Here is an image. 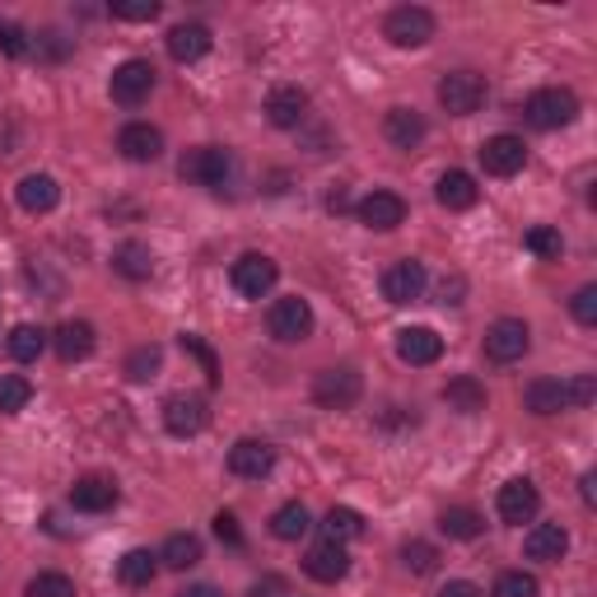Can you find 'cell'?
Returning a JSON list of instances; mask_svg holds the SVG:
<instances>
[{"mask_svg": "<svg viewBox=\"0 0 597 597\" xmlns=\"http://www.w3.org/2000/svg\"><path fill=\"white\" fill-rule=\"evenodd\" d=\"M383 38L393 47H425L434 38V14L425 5H397L383 20Z\"/></svg>", "mask_w": 597, "mask_h": 597, "instance_id": "cell-5", "label": "cell"}, {"mask_svg": "<svg viewBox=\"0 0 597 597\" xmlns=\"http://www.w3.org/2000/svg\"><path fill=\"white\" fill-rule=\"evenodd\" d=\"M523 117H528L537 131H560L578 117V98L570 90H537L528 103H523Z\"/></svg>", "mask_w": 597, "mask_h": 597, "instance_id": "cell-3", "label": "cell"}, {"mask_svg": "<svg viewBox=\"0 0 597 597\" xmlns=\"http://www.w3.org/2000/svg\"><path fill=\"white\" fill-rule=\"evenodd\" d=\"M434 197H438V206H444V210H471V206H477V197H481V187H477V178H471V173L448 168L444 178H438Z\"/></svg>", "mask_w": 597, "mask_h": 597, "instance_id": "cell-23", "label": "cell"}, {"mask_svg": "<svg viewBox=\"0 0 597 597\" xmlns=\"http://www.w3.org/2000/svg\"><path fill=\"white\" fill-rule=\"evenodd\" d=\"M206 425H210L206 397H197V393H173V397L164 401V430H168V434L191 438V434H201Z\"/></svg>", "mask_w": 597, "mask_h": 597, "instance_id": "cell-7", "label": "cell"}, {"mask_svg": "<svg viewBox=\"0 0 597 597\" xmlns=\"http://www.w3.org/2000/svg\"><path fill=\"white\" fill-rule=\"evenodd\" d=\"M215 537L230 541V547H243V528H238V518L230 514V508H220L215 514Z\"/></svg>", "mask_w": 597, "mask_h": 597, "instance_id": "cell-46", "label": "cell"}, {"mask_svg": "<svg viewBox=\"0 0 597 597\" xmlns=\"http://www.w3.org/2000/svg\"><path fill=\"white\" fill-rule=\"evenodd\" d=\"M308 528H313V518H308V508L298 504V500L280 504L276 514H271V532H276L280 541H298V537H308Z\"/></svg>", "mask_w": 597, "mask_h": 597, "instance_id": "cell-31", "label": "cell"}, {"mask_svg": "<svg viewBox=\"0 0 597 597\" xmlns=\"http://www.w3.org/2000/svg\"><path fill=\"white\" fill-rule=\"evenodd\" d=\"M113 20H127V24H150L160 20V0H113Z\"/></svg>", "mask_w": 597, "mask_h": 597, "instance_id": "cell-39", "label": "cell"}, {"mask_svg": "<svg viewBox=\"0 0 597 597\" xmlns=\"http://www.w3.org/2000/svg\"><path fill=\"white\" fill-rule=\"evenodd\" d=\"M570 313H574V323H584V327H597V285H584V290H574V298H570Z\"/></svg>", "mask_w": 597, "mask_h": 597, "instance_id": "cell-44", "label": "cell"}, {"mask_svg": "<svg viewBox=\"0 0 597 597\" xmlns=\"http://www.w3.org/2000/svg\"><path fill=\"white\" fill-rule=\"evenodd\" d=\"M160 360H164L160 346H140V350H131V355H127V378H131V383H150L154 368H160Z\"/></svg>", "mask_w": 597, "mask_h": 597, "instance_id": "cell-38", "label": "cell"}, {"mask_svg": "<svg viewBox=\"0 0 597 597\" xmlns=\"http://www.w3.org/2000/svg\"><path fill=\"white\" fill-rule=\"evenodd\" d=\"M24 597H75V584L66 574H38V578H28Z\"/></svg>", "mask_w": 597, "mask_h": 597, "instance_id": "cell-41", "label": "cell"}, {"mask_svg": "<svg viewBox=\"0 0 597 597\" xmlns=\"http://www.w3.org/2000/svg\"><path fill=\"white\" fill-rule=\"evenodd\" d=\"M401 565H407L411 574H434L438 570V551L430 547V541H407V547H401Z\"/></svg>", "mask_w": 597, "mask_h": 597, "instance_id": "cell-40", "label": "cell"}, {"mask_svg": "<svg viewBox=\"0 0 597 597\" xmlns=\"http://www.w3.org/2000/svg\"><path fill=\"white\" fill-rule=\"evenodd\" d=\"M10 360H20V364H33V360H38L43 355V350H47V331L43 327H33V323H20V327H14L10 331Z\"/></svg>", "mask_w": 597, "mask_h": 597, "instance_id": "cell-34", "label": "cell"}, {"mask_svg": "<svg viewBox=\"0 0 597 597\" xmlns=\"http://www.w3.org/2000/svg\"><path fill=\"white\" fill-rule=\"evenodd\" d=\"M355 215H360L364 230L388 234V230H397V224L407 220V201H401L397 191H368V197L355 206Z\"/></svg>", "mask_w": 597, "mask_h": 597, "instance_id": "cell-15", "label": "cell"}, {"mask_svg": "<svg viewBox=\"0 0 597 597\" xmlns=\"http://www.w3.org/2000/svg\"><path fill=\"white\" fill-rule=\"evenodd\" d=\"M383 136H388L397 150H415L420 140H425V117H420L415 108H393L388 117H383Z\"/></svg>", "mask_w": 597, "mask_h": 597, "instance_id": "cell-26", "label": "cell"}, {"mask_svg": "<svg viewBox=\"0 0 597 597\" xmlns=\"http://www.w3.org/2000/svg\"><path fill=\"white\" fill-rule=\"evenodd\" d=\"M113 271L127 276V280H150V271H154V253L145 248V243H121V248L113 253Z\"/></svg>", "mask_w": 597, "mask_h": 597, "instance_id": "cell-30", "label": "cell"}, {"mask_svg": "<svg viewBox=\"0 0 597 597\" xmlns=\"http://www.w3.org/2000/svg\"><path fill=\"white\" fill-rule=\"evenodd\" d=\"M178 173L187 183H197V187H224L234 178V154L220 150V145H197V150L183 154Z\"/></svg>", "mask_w": 597, "mask_h": 597, "instance_id": "cell-1", "label": "cell"}, {"mask_svg": "<svg viewBox=\"0 0 597 597\" xmlns=\"http://www.w3.org/2000/svg\"><path fill=\"white\" fill-rule=\"evenodd\" d=\"M304 117H308V94L298 90V84H276V90L267 94V121L271 127L294 131Z\"/></svg>", "mask_w": 597, "mask_h": 597, "instance_id": "cell-17", "label": "cell"}, {"mask_svg": "<svg viewBox=\"0 0 597 597\" xmlns=\"http://www.w3.org/2000/svg\"><path fill=\"white\" fill-rule=\"evenodd\" d=\"M578 485H584V504H593V485H597L593 471H584V481H578Z\"/></svg>", "mask_w": 597, "mask_h": 597, "instance_id": "cell-51", "label": "cell"}, {"mask_svg": "<svg viewBox=\"0 0 597 597\" xmlns=\"http://www.w3.org/2000/svg\"><path fill=\"white\" fill-rule=\"evenodd\" d=\"M70 504H75L80 514H108V508L117 504V481H108V477H80L75 485H70Z\"/></svg>", "mask_w": 597, "mask_h": 597, "instance_id": "cell-20", "label": "cell"}, {"mask_svg": "<svg viewBox=\"0 0 597 597\" xmlns=\"http://www.w3.org/2000/svg\"><path fill=\"white\" fill-rule=\"evenodd\" d=\"M210 28L206 24H178V28H168V57L173 61H183V66H191V61H201L206 51H210Z\"/></svg>", "mask_w": 597, "mask_h": 597, "instance_id": "cell-24", "label": "cell"}, {"mask_svg": "<svg viewBox=\"0 0 597 597\" xmlns=\"http://www.w3.org/2000/svg\"><path fill=\"white\" fill-rule=\"evenodd\" d=\"M495 597H537V578L523 570H508L495 578Z\"/></svg>", "mask_w": 597, "mask_h": 597, "instance_id": "cell-42", "label": "cell"}, {"mask_svg": "<svg viewBox=\"0 0 597 597\" xmlns=\"http://www.w3.org/2000/svg\"><path fill=\"white\" fill-rule=\"evenodd\" d=\"M304 574L318 578V584H337V578L350 574V555L341 541H318L308 555H304Z\"/></svg>", "mask_w": 597, "mask_h": 597, "instance_id": "cell-19", "label": "cell"}, {"mask_svg": "<svg viewBox=\"0 0 597 597\" xmlns=\"http://www.w3.org/2000/svg\"><path fill=\"white\" fill-rule=\"evenodd\" d=\"M565 393H570V407H574V411H578V407H593L597 383H593V374H574V378L565 383Z\"/></svg>", "mask_w": 597, "mask_h": 597, "instance_id": "cell-45", "label": "cell"}, {"mask_svg": "<svg viewBox=\"0 0 597 597\" xmlns=\"http://www.w3.org/2000/svg\"><path fill=\"white\" fill-rule=\"evenodd\" d=\"M323 528H327V541H355L364 532V518L355 514V508H346V504H331L327 518H323Z\"/></svg>", "mask_w": 597, "mask_h": 597, "instance_id": "cell-35", "label": "cell"}, {"mask_svg": "<svg viewBox=\"0 0 597 597\" xmlns=\"http://www.w3.org/2000/svg\"><path fill=\"white\" fill-rule=\"evenodd\" d=\"M51 346H57V355H61L66 364H75V360H90V355H94L98 337H94L90 323H61L57 331H51Z\"/></svg>", "mask_w": 597, "mask_h": 597, "instance_id": "cell-22", "label": "cell"}, {"mask_svg": "<svg viewBox=\"0 0 597 597\" xmlns=\"http://www.w3.org/2000/svg\"><path fill=\"white\" fill-rule=\"evenodd\" d=\"M271 467H276V448L267 444V438H238V444L230 448V471L243 477V481L271 477Z\"/></svg>", "mask_w": 597, "mask_h": 597, "instance_id": "cell-16", "label": "cell"}, {"mask_svg": "<svg viewBox=\"0 0 597 597\" xmlns=\"http://www.w3.org/2000/svg\"><path fill=\"white\" fill-rule=\"evenodd\" d=\"M267 327H271V337L276 341H304L308 331H313V308H308V298H276L271 313H267Z\"/></svg>", "mask_w": 597, "mask_h": 597, "instance_id": "cell-9", "label": "cell"}, {"mask_svg": "<svg viewBox=\"0 0 597 597\" xmlns=\"http://www.w3.org/2000/svg\"><path fill=\"white\" fill-rule=\"evenodd\" d=\"M523 248L541 261H555L565 253V238H560V230H551V224H537V230H528V238H523Z\"/></svg>", "mask_w": 597, "mask_h": 597, "instance_id": "cell-37", "label": "cell"}, {"mask_svg": "<svg viewBox=\"0 0 597 597\" xmlns=\"http://www.w3.org/2000/svg\"><path fill=\"white\" fill-rule=\"evenodd\" d=\"M14 197H20V206L28 210V215H47V210H57L61 187H57L51 173H28V178L14 187Z\"/></svg>", "mask_w": 597, "mask_h": 597, "instance_id": "cell-21", "label": "cell"}, {"mask_svg": "<svg viewBox=\"0 0 597 597\" xmlns=\"http://www.w3.org/2000/svg\"><path fill=\"white\" fill-rule=\"evenodd\" d=\"M285 593H290V588H285V578H280V574H267L261 584H253L248 597H285Z\"/></svg>", "mask_w": 597, "mask_h": 597, "instance_id": "cell-48", "label": "cell"}, {"mask_svg": "<svg viewBox=\"0 0 597 597\" xmlns=\"http://www.w3.org/2000/svg\"><path fill=\"white\" fill-rule=\"evenodd\" d=\"M178 597H220V588H210V584H191V588H183Z\"/></svg>", "mask_w": 597, "mask_h": 597, "instance_id": "cell-50", "label": "cell"}, {"mask_svg": "<svg viewBox=\"0 0 597 597\" xmlns=\"http://www.w3.org/2000/svg\"><path fill=\"white\" fill-rule=\"evenodd\" d=\"M360 393H364V378H360L350 364H341V368H323V374L313 378V401H318V407H327V411L355 407Z\"/></svg>", "mask_w": 597, "mask_h": 597, "instance_id": "cell-4", "label": "cell"}, {"mask_svg": "<svg viewBox=\"0 0 597 597\" xmlns=\"http://www.w3.org/2000/svg\"><path fill=\"white\" fill-rule=\"evenodd\" d=\"M0 51H5V57H28L33 51V43H28V33L20 28V24H10V20H0Z\"/></svg>", "mask_w": 597, "mask_h": 597, "instance_id": "cell-43", "label": "cell"}, {"mask_svg": "<svg viewBox=\"0 0 597 597\" xmlns=\"http://www.w3.org/2000/svg\"><path fill=\"white\" fill-rule=\"evenodd\" d=\"M523 551H528V560H560L570 551V532L560 528V523H537V528L528 532V541H523Z\"/></svg>", "mask_w": 597, "mask_h": 597, "instance_id": "cell-27", "label": "cell"}, {"mask_svg": "<svg viewBox=\"0 0 597 597\" xmlns=\"http://www.w3.org/2000/svg\"><path fill=\"white\" fill-rule=\"evenodd\" d=\"M230 280H234V290H238L243 298H261V294H271V290H276L280 267H276L271 257H261V253H243V257L234 261Z\"/></svg>", "mask_w": 597, "mask_h": 597, "instance_id": "cell-8", "label": "cell"}, {"mask_svg": "<svg viewBox=\"0 0 597 597\" xmlns=\"http://www.w3.org/2000/svg\"><path fill=\"white\" fill-rule=\"evenodd\" d=\"M425 285H430V276H425V267L420 261H411V257H401V261H393L388 271H383V298L388 304H415L420 294H425Z\"/></svg>", "mask_w": 597, "mask_h": 597, "instance_id": "cell-11", "label": "cell"}, {"mask_svg": "<svg viewBox=\"0 0 597 597\" xmlns=\"http://www.w3.org/2000/svg\"><path fill=\"white\" fill-rule=\"evenodd\" d=\"M523 401H528L532 415H560V411H570V393H565V383H560V378H532L528 388H523Z\"/></svg>", "mask_w": 597, "mask_h": 597, "instance_id": "cell-25", "label": "cell"}, {"mask_svg": "<svg viewBox=\"0 0 597 597\" xmlns=\"http://www.w3.org/2000/svg\"><path fill=\"white\" fill-rule=\"evenodd\" d=\"M154 574H160V555L154 551H145V547H136V551H127L117 560V578L127 588H145V584H154Z\"/></svg>", "mask_w": 597, "mask_h": 597, "instance_id": "cell-28", "label": "cell"}, {"mask_svg": "<svg viewBox=\"0 0 597 597\" xmlns=\"http://www.w3.org/2000/svg\"><path fill=\"white\" fill-rule=\"evenodd\" d=\"M444 355V337L434 327H401L397 331V360L401 364H434Z\"/></svg>", "mask_w": 597, "mask_h": 597, "instance_id": "cell-18", "label": "cell"}, {"mask_svg": "<svg viewBox=\"0 0 597 597\" xmlns=\"http://www.w3.org/2000/svg\"><path fill=\"white\" fill-rule=\"evenodd\" d=\"M150 90H154V66L150 61L131 57L113 70V103H121V108H140V103L150 98Z\"/></svg>", "mask_w": 597, "mask_h": 597, "instance_id": "cell-10", "label": "cell"}, {"mask_svg": "<svg viewBox=\"0 0 597 597\" xmlns=\"http://www.w3.org/2000/svg\"><path fill=\"white\" fill-rule=\"evenodd\" d=\"M438 597H485L477 584H467V578H453V584L438 588Z\"/></svg>", "mask_w": 597, "mask_h": 597, "instance_id": "cell-49", "label": "cell"}, {"mask_svg": "<svg viewBox=\"0 0 597 597\" xmlns=\"http://www.w3.org/2000/svg\"><path fill=\"white\" fill-rule=\"evenodd\" d=\"M438 528H444V537H453V541H471V537L485 532V518L477 508L458 504V508H444V514H438Z\"/></svg>", "mask_w": 597, "mask_h": 597, "instance_id": "cell-29", "label": "cell"}, {"mask_svg": "<svg viewBox=\"0 0 597 597\" xmlns=\"http://www.w3.org/2000/svg\"><path fill=\"white\" fill-rule=\"evenodd\" d=\"M117 150H121V160H131V164H154L164 154V131L150 127V121H131V127L117 131Z\"/></svg>", "mask_w": 597, "mask_h": 597, "instance_id": "cell-14", "label": "cell"}, {"mask_svg": "<svg viewBox=\"0 0 597 597\" xmlns=\"http://www.w3.org/2000/svg\"><path fill=\"white\" fill-rule=\"evenodd\" d=\"M444 401H448L453 411H463V415H477V411H485V388H481L477 378L463 374V378H453L448 388H444Z\"/></svg>", "mask_w": 597, "mask_h": 597, "instance_id": "cell-33", "label": "cell"}, {"mask_svg": "<svg viewBox=\"0 0 597 597\" xmlns=\"http://www.w3.org/2000/svg\"><path fill=\"white\" fill-rule=\"evenodd\" d=\"M477 154H481V168L490 178H514V173L528 164V145H523L518 136H490Z\"/></svg>", "mask_w": 597, "mask_h": 597, "instance_id": "cell-12", "label": "cell"}, {"mask_svg": "<svg viewBox=\"0 0 597 597\" xmlns=\"http://www.w3.org/2000/svg\"><path fill=\"white\" fill-rule=\"evenodd\" d=\"M528 346H532V331L523 318H500V323H490L485 331V355L495 360V364H514L528 355Z\"/></svg>", "mask_w": 597, "mask_h": 597, "instance_id": "cell-6", "label": "cell"}, {"mask_svg": "<svg viewBox=\"0 0 597 597\" xmlns=\"http://www.w3.org/2000/svg\"><path fill=\"white\" fill-rule=\"evenodd\" d=\"M33 401V383L20 374H0V415H14Z\"/></svg>", "mask_w": 597, "mask_h": 597, "instance_id": "cell-36", "label": "cell"}, {"mask_svg": "<svg viewBox=\"0 0 597 597\" xmlns=\"http://www.w3.org/2000/svg\"><path fill=\"white\" fill-rule=\"evenodd\" d=\"M438 103H444L448 117L481 113V103H485V75H477V70H453V75L438 80Z\"/></svg>", "mask_w": 597, "mask_h": 597, "instance_id": "cell-2", "label": "cell"}, {"mask_svg": "<svg viewBox=\"0 0 597 597\" xmlns=\"http://www.w3.org/2000/svg\"><path fill=\"white\" fill-rule=\"evenodd\" d=\"M500 518L504 523H514V528H523V523H532L537 518V508H541V495H537V485L528 477H514L508 485H500Z\"/></svg>", "mask_w": 597, "mask_h": 597, "instance_id": "cell-13", "label": "cell"}, {"mask_svg": "<svg viewBox=\"0 0 597 597\" xmlns=\"http://www.w3.org/2000/svg\"><path fill=\"white\" fill-rule=\"evenodd\" d=\"M183 350H191V355H197L201 364H206V378L210 383H220V368H215V355H210V350L197 341V337H183Z\"/></svg>", "mask_w": 597, "mask_h": 597, "instance_id": "cell-47", "label": "cell"}, {"mask_svg": "<svg viewBox=\"0 0 597 597\" xmlns=\"http://www.w3.org/2000/svg\"><path fill=\"white\" fill-rule=\"evenodd\" d=\"M160 565H168V570H191V565H201V537L173 532V537L164 541V551H160Z\"/></svg>", "mask_w": 597, "mask_h": 597, "instance_id": "cell-32", "label": "cell"}]
</instances>
